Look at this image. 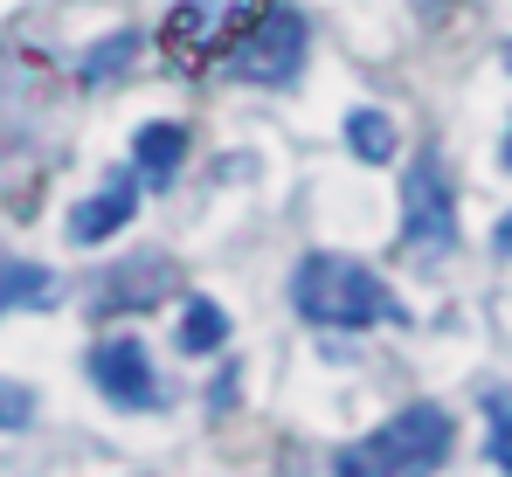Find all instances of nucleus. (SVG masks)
Returning <instances> with one entry per match:
<instances>
[{
	"label": "nucleus",
	"instance_id": "obj_1",
	"mask_svg": "<svg viewBox=\"0 0 512 477\" xmlns=\"http://www.w3.org/2000/svg\"><path fill=\"white\" fill-rule=\"evenodd\" d=\"M291 305L305 325H340V332H360V325H402V298L353 256H305L298 277H291Z\"/></svg>",
	"mask_w": 512,
	"mask_h": 477
},
{
	"label": "nucleus",
	"instance_id": "obj_2",
	"mask_svg": "<svg viewBox=\"0 0 512 477\" xmlns=\"http://www.w3.org/2000/svg\"><path fill=\"white\" fill-rule=\"evenodd\" d=\"M450 415L443 408H402L395 422H381L367 443H353V450H340V471L353 477H381V471H436L443 457H450Z\"/></svg>",
	"mask_w": 512,
	"mask_h": 477
},
{
	"label": "nucleus",
	"instance_id": "obj_3",
	"mask_svg": "<svg viewBox=\"0 0 512 477\" xmlns=\"http://www.w3.org/2000/svg\"><path fill=\"white\" fill-rule=\"evenodd\" d=\"M270 14V0H173L167 14V49L180 63H229V49Z\"/></svg>",
	"mask_w": 512,
	"mask_h": 477
},
{
	"label": "nucleus",
	"instance_id": "obj_4",
	"mask_svg": "<svg viewBox=\"0 0 512 477\" xmlns=\"http://www.w3.org/2000/svg\"><path fill=\"white\" fill-rule=\"evenodd\" d=\"M298 63H305V21L284 14V7H270L229 49V77H243V83H284V77H298Z\"/></svg>",
	"mask_w": 512,
	"mask_h": 477
},
{
	"label": "nucleus",
	"instance_id": "obj_5",
	"mask_svg": "<svg viewBox=\"0 0 512 477\" xmlns=\"http://www.w3.org/2000/svg\"><path fill=\"white\" fill-rule=\"evenodd\" d=\"M402 236L409 242H450L457 236V194H450V173H443L436 153L409 159V173H402Z\"/></svg>",
	"mask_w": 512,
	"mask_h": 477
},
{
	"label": "nucleus",
	"instance_id": "obj_6",
	"mask_svg": "<svg viewBox=\"0 0 512 477\" xmlns=\"http://www.w3.org/2000/svg\"><path fill=\"white\" fill-rule=\"evenodd\" d=\"M90 381L104 388V401H118V408H160V374H153V360H146V346L132 332L90 346Z\"/></svg>",
	"mask_w": 512,
	"mask_h": 477
},
{
	"label": "nucleus",
	"instance_id": "obj_7",
	"mask_svg": "<svg viewBox=\"0 0 512 477\" xmlns=\"http://www.w3.org/2000/svg\"><path fill=\"white\" fill-rule=\"evenodd\" d=\"M132 201H139V187H132V180H111L104 194H90L84 208L70 215V236H77V242H104V236H118V229L132 222Z\"/></svg>",
	"mask_w": 512,
	"mask_h": 477
},
{
	"label": "nucleus",
	"instance_id": "obj_8",
	"mask_svg": "<svg viewBox=\"0 0 512 477\" xmlns=\"http://www.w3.org/2000/svg\"><path fill=\"white\" fill-rule=\"evenodd\" d=\"M132 153H139V173H146L153 187H167L180 153H187V132H180V125H146V132L132 139Z\"/></svg>",
	"mask_w": 512,
	"mask_h": 477
},
{
	"label": "nucleus",
	"instance_id": "obj_9",
	"mask_svg": "<svg viewBox=\"0 0 512 477\" xmlns=\"http://www.w3.org/2000/svg\"><path fill=\"white\" fill-rule=\"evenodd\" d=\"M49 298H56V277L42 263H0V318L21 305H49Z\"/></svg>",
	"mask_w": 512,
	"mask_h": 477
},
{
	"label": "nucleus",
	"instance_id": "obj_10",
	"mask_svg": "<svg viewBox=\"0 0 512 477\" xmlns=\"http://www.w3.org/2000/svg\"><path fill=\"white\" fill-rule=\"evenodd\" d=\"M346 139H353V153L367 159V166H388V159H395V125H388L381 111H353V118H346Z\"/></svg>",
	"mask_w": 512,
	"mask_h": 477
},
{
	"label": "nucleus",
	"instance_id": "obj_11",
	"mask_svg": "<svg viewBox=\"0 0 512 477\" xmlns=\"http://www.w3.org/2000/svg\"><path fill=\"white\" fill-rule=\"evenodd\" d=\"M222 339H229V318L215 312L208 298H187V312H180V346H187V353H215Z\"/></svg>",
	"mask_w": 512,
	"mask_h": 477
},
{
	"label": "nucleus",
	"instance_id": "obj_12",
	"mask_svg": "<svg viewBox=\"0 0 512 477\" xmlns=\"http://www.w3.org/2000/svg\"><path fill=\"white\" fill-rule=\"evenodd\" d=\"M485 415H492V464L512 471V388H485Z\"/></svg>",
	"mask_w": 512,
	"mask_h": 477
},
{
	"label": "nucleus",
	"instance_id": "obj_13",
	"mask_svg": "<svg viewBox=\"0 0 512 477\" xmlns=\"http://www.w3.org/2000/svg\"><path fill=\"white\" fill-rule=\"evenodd\" d=\"M125 56H132V35H111V42H97V56L84 63V77H111V70H125Z\"/></svg>",
	"mask_w": 512,
	"mask_h": 477
},
{
	"label": "nucleus",
	"instance_id": "obj_14",
	"mask_svg": "<svg viewBox=\"0 0 512 477\" xmlns=\"http://www.w3.org/2000/svg\"><path fill=\"white\" fill-rule=\"evenodd\" d=\"M28 415H35V395L14 388V381H0V429H21Z\"/></svg>",
	"mask_w": 512,
	"mask_h": 477
},
{
	"label": "nucleus",
	"instance_id": "obj_15",
	"mask_svg": "<svg viewBox=\"0 0 512 477\" xmlns=\"http://www.w3.org/2000/svg\"><path fill=\"white\" fill-rule=\"evenodd\" d=\"M492 242H499V249H506V256H512V215H506V222H499V229H492Z\"/></svg>",
	"mask_w": 512,
	"mask_h": 477
},
{
	"label": "nucleus",
	"instance_id": "obj_16",
	"mask_svg": "<svg viewBox=\"0 0 512 477\" xmlns=\"http://www.w3.org/2000/svg\"><path fill=\"white\" fill-rule=\"evenodd\" d=\"M506 70H512V42H506Z\"/></svg>",
	"mask_w": 512,
	"mask_h": 477
},
{
	"label": "nucleus",
	"instance_id": "obj_17",
	"mask_svg": "<svg viewBox=\"0 0 512 477\" xmlns=\"http://www.w3.org/2000/svg\"><path fill=\"white\" fill-rule=\"evenodd\" d=\"M506 166H512V139H506Z\"/></svg>",
	"mask_w": 512,
	"mask_h": 477
}]
</instances>
